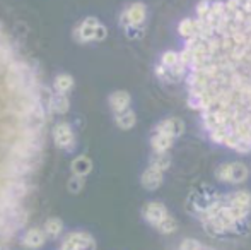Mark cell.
<instances>
[{"label": "cell", "instance_id": "cell-1", "mask_svg": "<svg viewBox=\"0 0 251 250\" xmlns=\"http://www.w3.org/2000/svg\"><path fill=\"white\" fill-rule=\"evenodd\" d=\"M199 33L185 48L190 91L210 137L251 149V2L200 3Z\"/></svg>", "mask_w": 251, "mask_h": 250}, {"label": "cell", "instance_id": "cell-2", "mask_svg": "<svg viewBox=\"0 0 251 250\" xmlns=\"http://www.w3.org/2000/svg\"><path fill=\"white\" fill-rule=\"evenodd\" d=\"M199 214L208 233L222 235L234 231L251 216V192L239 189L212 197L200 207Z\"/></svg>", "mask_w": 251, "mask_h": 250}, {"label": "cell", "instance_id": "cell-3", "mask_svg": "<svg viewBox=\"0 0 251 250\" xmlns=\"http://www.w3.org/2000/svg\"><path fill=\"white\" fill-rule=\"evenodd\" d=\"M142 214L146 218V221L151 224L152 228L159 231L162 235H173L178 230V221L176 218L169 213V209L159 200H151L144 206Z\"/></svg>", "mask_w": 251, "mask_h": 250}, {"label": "cell", "instance_id": "cell-4", "mask_svg": "<svg viewBox=\"0 0 251 250\" xmlns=\"http://www.w3.org/2000/svg\"><path fill=\"white\" fill-rule=\"evenodd\" d=\"M250 177V168L246 167L243 161H229L221 167H217L215 170V178L222 184L229 185H238L246 182Z\"/></svg>", "mask_w": 251, "mask_h": 250}, {"label": "cell", "instance_id": "cell-5", "mask_svg": "<svg viewBox=\"0 0 251 250\" xmlns=\"http://www.w3.org/2000/svg\"><path fill=\"white\" fill-rule=\"evenodd\" d=\"M75 36L79 41H91V40H102L106 36V28L100 24L96 17H87L77 26Z\"/></svg>", "mask_w": 251, "mask_h": 250}, {"label": "cell", "instance_id": "cell-6", "mask_svg": "<svg viewBox=\"0 0 251 250\" xmlns=\"http://www.w3.org/2000/svg\"><path fill=\"white\" fill-rule=\"evenodd\" d=\"M146 17H147L146 5H144V3H133V5L126 7V9L123 10L122 24L128 28V29H130V28H139V26H142V24H144Z\"/></svg>", "mask_w": 251, "mask_h": 250}, {"label": "cell", "instance_id": "cell-7", "mask_svg": "<svg viewBox=\"0 0 251 250\" xmlns=\"http://www.w3.org/2000/svg\"><path fill=\"white\" fill-rule=\"evenodd\" d=\"M164 173H166L164 168H161L157 163L151 161L149 168H147V170L142 173V177H140V182H142V187H144V189H147V190H155V189H159V187L162 185V182H164Z\"/></svg>", "mask_w": 251, "mask_h": 250}, {"label": "cell", "instance_id": "cell-8", "mask_svg": "<svg viewBox=\"0 0 251 250\" xmlns=\"http://www.w3.org/2000/svg\"><path fill=\"white\" fill-rule=\"evenodd\" d=\"M62 250H96V242L89 233H72L65 238Z\"/></svg>", "mask_w": 251, "mask_h": 250}, {"label": "cell", "instance_id": "cell-9", "mask_svg": "<svg viewBox=\"0 0 251 250\" xmlns=\"http://www.w3.org/2000/svg\"><path fill=\"white\" fill-rule=\"evenodd\" d=\"M53 139H55L56 146H60L62 149H72L75 146V136L72 132V127L65 122L58 124L53 130Z\"/></svg>", "mask_w": 251, "mask_h": 250}, {"label": "cell", "instance_id": "cell-10", "mask_svg": "<svg viewBox=\"0 0 251 250\" xmlns=\"http://www.w3.org/2000/svg\"><path fill=\"white\" fill-rule=\"evenodd\" d=\"M155 132L166 134V136H171L173 139H176L185 132V124L179 118H166L155 125Z\"/></svg>", "mask_w": 251, "mask_h": 250}, {"label": "cell", "instance_id": "cell-11", "mask_svg": "<svg viewBox=\"0 0 251 250\" xmlns=\"http://www.w3.org/2000/svg\"><path fill=\"white\" fill-rule=\"evenodd\" d=\"M130 103H132V96H130L126 91H115V93L109 96V107L115 111V115L128 111Z\"/></svg>", "mask_w": 251, "mask_h": 250}, {"label": "cell", "instance_id": "cell-12", "mask_svg": "<svg viewBox=\"0 0 251 250\" xmlns=\"http://www.w3.org/2000/svg\"><path fill=\"white\" fill-rule=\"evenodd\" d=\"M173 140L175 139H173L171 136L154 132V136H152V139H151L152 151H154L155 154H166L173 147Z\"/></svg>", "mask_w": 251, "mask_h": 250}, {"label": "cell", "instance_id": "cell-13", "mask_svg": "<svg viewBox=\"0 0 251 250\" xmlns=\"http://www.w3.org/2000/svg\"><path fill=\"white\" fill-rule=\"evenodd\" d=\"M178 31L183 38H186V40L190 41L197 36V33H199V23H197V19H190V17H186V19H183L181 23H179Z\"/></svg>", "mask_w": 251, "mask_h": 250}, {"label": "cell", "instance_id": "cell-14", "mask_svg": "<svg viewBox=\"0 0 251 250\" xmlns=\"http://www.w3.org/2000/svg\"><path fill=\"white\" fill-rule=\"evenodd\" d=\"M53 87H55L56 94H67L74 87V79L70 74H58L53 81Z\"/></svg>", "mask_w": 251, "mask_h": 250}, {"label": "cell", "instance_id": "cell-15", "mask_svg": "<svg viewBox=\"0 0 251 250\" xmlns=\"http://www.w3.org/2000/svg\"><path fill=\"white\" fill-rule=\"evenodd\" d=\"M91 168H93V163H91V160L86 156H79L72 161V171L75 177L82 178L84 175L91 173Z\"/></svg>", "mask_w": 251, "mask_h": 250}, {"label": "cell", "instance_id": "cell-16", "mask_svg": "<svg viewBox=\"0 0 251 250\" xmlns=\"http://www.w3.org/2000/svg\"><path fill=\"white\" fill-rule=\"evenodd\" d=\"M45 233L41 230H31V231H27L26 233V237H24V245H27V247H31V249H36V247H40V245H43L45 244Z\"/></svg>", "mask_w": 251, "mask_h": 250}, {"label": "cell", "instance_id": "cell-17", "mask_svg": "<svg viewBox=\"0 0 251 250\" xmlns=\"http://www.w3.org/2000/svg\"><path fill=\"white\" fill-rule=\"evenodd\" d=\"M135 122H137V117H135V113H133L132 110L123 111V113L116 115V125H118L120 129H123V130L132 129V127L135 125Z\"/></svg>", "mask_w": 251, "mask_h": 250}, {"label": "cell", "instance_id": "cell-18", "mask_svg": "<svg viewBox=\"0 0 251 250\" xmlns=\"http://www.w3.org/2000/svg\"><path fill=\"white\" fill-rule=\"evenodd\" d=\"M50 107L56 113H65V111L69 110V100H67L65 94H56V96L51 98Z\"/></svg>", "mask_w": 251, "mask_h": 250}, {"label": "cell", "instance_id": "cell-19", "mask_svg": "<svg viewBox=\"0 0 251 250\" xmlns=\"http://www.w3.org/2000/svg\"><path fill=\"white\" fill-rule=\"evenodd\" d=\"M45 228H47V233L50 237H58L63 230V223L60 220H56V218H51V220L47 221V226Z\"/></svg>", "mask_w": 251, "mask_h": 250}]
</instances>
